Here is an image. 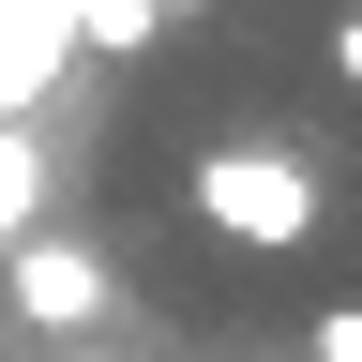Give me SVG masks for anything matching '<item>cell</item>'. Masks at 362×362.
<instances>
[{"label":"cell","mask_w":362,"mask_h":362,"mask_svg":"<svg viewBox=\"0 0 362 362\" xmlns=\"http://www.w3.org/2000/svg\"><path fill=\"white\" fill-rule=\"evenodd\" d=\"M181 211H197L211 242H242V257H302L317 242V166L287 136H211L197 181H181Z\"/></svg>","instance_id":"6da1fadb"},{"label":"cell","mask_w":362,"mask_h":362,"mask_svg":"<svg viewBox=\"0 0 362 362\" xmlns=\"http://www.w3.org/2000/svg\"><path fill=\"white\" fill-rule=\"evenodd\" d=\"M0 317H16V332H61V347H76V332H106V317H121V272H106V242L45 211L30 242L0 257Z\"/></svg>","instance_id":"7a4b0ae2"},{"label":"cell","mask_w":362,"mask_h":362,"mask_svg":"<svg viewBox=\"0 0 362 362\" xmlns=\"http://www.w3.org/2000/svg\"><path fill=\"white\" fill-rule=\"evenodd\" d=\"M45 211H61V166H45V136H30V121H0V257H16Z\"/></svg>","instance_id":"3957f363"},{"label":"cell","mask_w":362,"mask_h":362,"mask_svg":"<svg viewBox=\"0 0 362 362\" xmlns=\"http://www.w3.org/2000/svg\"><path fill=\"white\" fill-rule=\"evenodd\" d=\"M302 362H362V302H317L302 317Z\"/></svg>","instance_id":"277c9868"},{"label":"cell","mask_w":362,"mask_h":362,"mask_svg":"<svg viewBox=\"0 0 362 362\" xmlns=\"http://www.w3.org/2000/svg\"><path fill=\"white\" fill-rule=\"evenodd\" d=\"M332 76H347V90H362V16H347V30H332Z\"/></svg>","instance_id":"5b68a950"}]
</instances>
